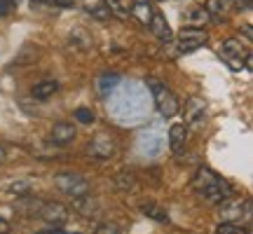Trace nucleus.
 <instances>
[{
	"label": "nucleus",
	"instance_id": "nucleus-13",
	"mask_svg": "<svg viewBox=\"0 0 253 234\" xmlns=\"http://www.w3.org/2000/svg\"><path fill=\"white\" fill-rule=\"evenodd\" d=\"M167 138H169V148H171L173 153H176V155L183 153V148H185V143H188V126H185V124L169 126V134H167Z\"/></svg>",
	"mask_w": 253,
	"mask_h": 234
},
{
	"label": "nucleus",
	"instance_id": "nucleus-19",
	"mask_svg": "<svg viewBox=\"0 0 253 234\" xmlns=\"http://www.w3.org/2000/svg\"><path fill=\"white\" fill-rule=\"evenodd\" d=\"M141 213L148 216L150 220H157V223H169V213H167L157 201H148V204H143V206H141Z\"/></svg>",
	"mask_w": 253,
	"mask_h": 234
},
{
	"label": "nucleus",
	"instance_id": "nucleus-12",
	"mask_svg": "<svg viewBox=\"0 0 253 234\" xmlns=\"http://www.w3.org/2000/svg\"><path fill=\"white\" fill-rule=\"evenodd\" d=\"M211 21V14H209L204 5H195L185 12V19H183V26H192V28H204Z\"/></svg>",
	"mask_w": 253,
	"mask_h": 234
},
{
	"label": "nucleus",
	"instance_id": "nucleus-7",
	"mask_svg": "<svg viewBox=\"0 0 253 234\" xmlns=\"http://www.w3.org/2000/svg\"><path fill=\"white\" fill-rule=\"evenodd\" d=\"M207 40H209V36L204 33V28L183 26V31L176 36V47L181 49L183 54H188V52H195L199 47H204Z\"/></svg>",
	"mask_w": 253,
	"mask_h": 234
},
{
	"label": "nucleus",
	"instance_id": "nucleus-4",
	"mask_svg": "<svg viewBox=\"0 0 253 234\" xmlns=\"http://www.w3.org/2000/svg\"><path fill=\"white\" fill-rule=\"evenodd\" d=\"M145 89H148V94L153 96L155 101V108L160 110V115L162 117H173L176 113H178V99L171 94V89L164 84V82L160 80H145Z\"/></svg>",
	"mask_w": 253,
	"mask_h": 234
},
{
	"label": "nucleus",
	"instance_id": "nucleus-16",
	"mask_svg": "<svg viewBox=\"0 0 253 234\" xmlns=\"http://www.w3.org/2000/svg\"><path fill=\"white\" fill-rule=\"evenodd\" d=\"M153 14H155V7L150 5V0H134V5H131V17H134L138 24L148 26L150 19H153Z\"/></svg>",
	"mask_w": 253,
	"mask_h": 234
},
{
	"label": "nucleus",
	"instance_id": "nucleus-29",
	"mask_svg": "<svg viewBox=\"0 0 253 234\" xmlns=\"http://www.w3.org/2000/svg\"><path fill=\"white\" fill-rule=\"evenodd\" d=\"M235 7L239 9V12H242V9L249 12V9H251V0H235Z\"/></svg>",
	"mask_w": 253,
	"mask_h": 234
},
{
	"label": "nucleus",
	"instance_id": "nucleus-17",
	"mask_svg": "<svg viewBox=\"0 0 253 234\" xmlns=\"http://www.w3.org/2000/svg\"><path fill=\"white\" fill-rule=\"evenodd\" d=\"M73 208L84 218H91L94 213H99V204H96V199H89L87 195H82V197H73Z\"/></svg>",
	"mask_w": 253,
	"mask_h": 234
},
{
	"label": "nucleus",
	"instance_id": "nucleus-25",
	"mask_svg": "<svg viewBox=\"0 0 253 234\" xmlns=\"http://www.w3.org/2000/svg\"><path fill=\"white\" fill-rule=\"evenodd\" d=\"M75 119H78L80 124H94L96 115H94V110L91 108H78L75 110Z\"/></svg>",
	"mask_w": 253,
	"mask_h": 234
},
{
	"label": "nucleus",
	"instance_id": "nucleus-26",
	"mask_svg": "<svg viewBox=\"0 0 253 234\" xmlns=\"http://www.w3.org/2000/svg\"><path fill=\"white\" fill-rule=\"evenodd\" d=\"M7 190H9V195H26L28 190H31V183L28 180H14Z\"/></svg>",
	"mask_w": 253,
	"mask_h": 234
},
{
	"label": "nucleus",
	"instance_id": "nucleus-24",
	"mask_svg": "<svg viewBox=\"0 0 253 234\" xmlns=\"http://www.w3.org/2000/svg\"><path fill=\"white\" fill-rule=\"evenodd\" d=\"M216 234H249V230L242 225H237V223H220Z\"/></svg>",
	"mask_w": 253,
	"mask_h": 234
},
{
	"label": "nucleus",
	"instance_id": "nucleus-18",
	"mask_svg": "<svg viewBox=\"0 0 253 234\" xmlns=\"http://www.w3.org/2000/svg\"><path fill=\"white\" fill-rule=\"evenodd\" d=\"M120 75H115V73H103V75H99V80H96V89H99V94L103 96V99H108L110 94H113V89L120 84Z\"/></svg>",
	"mask_w": 253,
	"mask_h": 234
},
{
	"label": "nucleus",
	"instance_id": "nucleus-32",
	"mask_svg": "<svg viewBox=\"0 0 253 234\" xmlns=\"http://www.w3.org/2000/svg\"><path fill=\"white\" fill-rule=\"evenodd\" d=\"M242 31H244V38L249 40V42H251V40H253V28H251V24H246Z\"/></svg>",
	"mask_w": 253,
	"mask_h": 234
},
{
	"label": "nucleus",
	"instance_id": "nucleus-9",
	"mask_svg": "<svg viewBox=\"0 0 253 234\" xmlns=\"http://www.w3.org/2000/svg\"><path fill=\"white\" fill-rule=\"evenodd\" d=\"M36 213L49 225H63L68 220V208L54 204V201H40L36 206Z\"/></svg>",
	"mask_w": 253,
	"mask_h": 234
},
{
	"label": "nucleus",
	"instance_id": "nucleus-2",
	"mask_svg": "<svg viewBox=\"0 0 253 234\" xmlns=\"http://www.w3.org/2000/svg\"><path fill=\"white\" fill-rule=\"evenodd\" d=\"M192 190H195L202 199L211 201V204H220L223 199L232 197V188H230L216 171H211L207 166H202V169L195 173V178H192Z\"/></svg>",
	"mask_w": 253,
	"mask_h": 234
},
{
	"label": "nucleus",
	"instance_id": "nucleus-33",
	"mask_svg": "<svg viewBox=\"0 0 253 234\" xmlns=\"http://www.w3.org/2000/svg\"><path fill=\"white\" fill-rule=\"evenodd\" d=\"M38 234H78V232H66V230H45V232H38Z\"/></svg>",
	"mask_w": 253,
	"mask_h": 234
},
{
	"label": "nucleus",
	"instance_id": "nucleus-31",
	"mask_svg": "<svg viewBox=\"0 0 253 234\" xmlns=\"http://www.w3.org/2000/svg\"><path fill=\"white\" fill-rule=\"evenodd\" d=\"M9 230H12V227H9V223L5 220V218H0V234H9Z\"/></svg>",
	"mask_w": 253,
	"mask_h": 234
},
{
	"label": "nucleus",
	"instance_id": "nucleus-5",
	"mask_svg": "<svg viewBox=\"0 0 253 234\" xmlns=\"http://www.w3.org/2000/svg\"><path fill=\"white\" fill-rule=\"evenodd\" d=\"M220 220L223 223H237L239 225V220L244 218L246 223H251V213H253V206L251 201H246V199H223L220 201Z\"/></svg>",
	"mask_w": 253,
	"mask_h": 234
},
{
	"label": "nucleus",
	"instance_id": "nucleus-23",
	"mask_svg": "<svg viewBox=\"0 0 253 234\" xmlns=\"http://www.w3.org/2000/svg\"><path fill=\"white\" fill-rule=\"evenodd\" d=\"M84 9L96 19H108L110 17V7L103 2V0H84Z\"/></svg>",
	"mask_w": 253,
	"mask_h": 234
},
{
	"label": "nucleus",
	"instance_id": "nucleus-34",
	"mask_svg": "<svg viewBox=\"0 0 253 234\" xmlns=\"http://www.w3.org/2000/svg\"><path fill=\"white\" fill-rule=\"evenodd\" d=\"M2 159H5V148L0 145V162H2Z\"/></svg>",
	"mask_w": 253,
	"mask_h": 234
},
{
	"label": "nucleus",
	"instance_id": "nucleus-22",
	"mask_svg": "<svg viewBox=\"0 0 253 234\" xmlns=\"http://www.w3.org/2000/svg\"><path fill=\"white\" fill-rule=\"evenodd\" d=\"M230 5H232L230 0H207L204 9H207L209 14H211V19H223L227 14Z\"/></svg>",
	"mask_w": 253,
	"mask_h": 234
},
{
	"label": "nucleus",
	"instance_id": "nucleus-28",
	"mask_svg": "<svg viewBox=\"0 0 253 234\" xmlns=\"http://www.w3.org/2000/svg\"><path fill=\"white\" fill-rule=\"evenodd\" d=\"M94 234H120V227L113 225V223H103V225H99V230Z\"/></svg>",
	"mask_w": 253,
	"mask_h": 234
},
{
	"label": "nucleus",
	"instance_id": "nucleus-10",
	"mask_svg": "<svg viewBox=\"0 0 253 234\" xmlns=\"http://www.w3.org/2000/svg\"><path fill=\"white\" fill-rule=\"evenodd\" d=\"M204 115H207V103H204V99H199V96L188 99V103H185V124H188L190 129H197V126L204 122Z\"/></svg>",
	"mask_w": 253,
	"mask_h": 234
},
{
	"label": "nucleus",
	"instance_id": "nucleus-8",
	"mask_svg": "<svg viewBox=\"0 0 253 234\" xmlns=\"http://www.w3.org/2000/svg\"><path fill=\"white\" fill-rule=\"evenodd\" d=\"M138 150L145 155V157H157V155L164 150V134L155 126H148L141 138H138Z\"/></svg>",
	"mask_w": 253,
	"mask_h": 234
},
{
	"label": "nucleus",
	"instance_id": "nucleus-30",
	"mask_svg": "<svg viewBox=\"0 0 253 234\" xmlns=\"http://www.w3.org/2000/svg\"><path fill=\"white\" fill-rule=\"evenodd\" d=\"M52 2H54L56 7H73V5H75V0H52Z\"/></svg>",
	"mask_w": 253,
	"mask_h": 234
},
{
	"label": "nucleus",
	"instance_id": "nucleus-11",
	"mask_svg": "<svg viewBox=\"0 0 253 234\" xmlns=\"http://www.w3.org/2000/svg\"><path fill=\"white\" fill-rule=\"evenodd\" d=\"M87 150L96 159H110L115 155V143H113V138H108V136H96L94 141H89Z\"/></svg>",
	"mask_w": 253,
	"mask_h": 234
},
{
	"label": "nucleus",
	"instance_id": "nucleus-27",
	"mask_svg": "<svg viewBox=\"0 0 253 234\" xmlns=\"http://www.w3.org/2000/svg\"><path fill=\"white\" fill-rule=\"evenodd\" d=\"M17 7V0H0V17H9Z\"/></svg>",
	"mask_w": 253,
	"mask_h": 234
},
{
	"label": "nucleus",
	"instance_id": "nucleus-15",
	"mask_svg": "<svg viewBox=\"0 0 253 234\" xmlns=\"http://www.w3.org/2000/svg\"><path fill=\"white\" fill-rule=\"evenodd\" d=\"M73 138H75V126L68 124V122H59V124H54L52 134H49V141L56 143V145L71 143Z\"/></svg>",
	"mask_w": 253,
	"mask_h": 234
},
{
	"label": "nucleus",
	"instance_id": "nucleus-21",
	"mask_svg": "<svg viewBox=\"0 0 253 234\" xmlns=\"http://www.w3.org/2000/svg\"><path fill=\"white\" fill-rule=\"evenodd\" d=\"M113 183H115V188H118L120 192H136V188H138V180H136V176H134V173H129V171L118 173Z\"/></svg>",
	"mask_w": 253,
	"mask_h": 234
},
{
	"label": "nucleus",
	"instance_id": "nucleus-35",
	"mask_svg": "<svg viewBox=\"0 0 253 234\" xmlns=\"http://www.w3.org/2000/svg\"><path fill=\"white\" fill-rule=\"evenodd\" d=\"M33 2H47V0H33Z\"/></svg>",
	"mask_w": 253,
	"mask_h": 234
},
{
	"label": "nucleus",
	"instance_id": "nucleus-3",
	"mask_svg": "<svg viewBox=\"0 0 253 234\" xmlns=\"http://www.w3.org/2000/svg\"><path fill=\"white\" fill-rule=\"evenodd\" d=\"M218 56L223 59V63H225L230 71H235V73L251 71V66H253V56L249 52V47H244L242 40H237V38L225 40L220 45V49H218Z\"/></svg>",
	"mask_w": 253,
	"mask_h": 234
},
{
	"label": "nucleus",
	"instance_id": "nucleus-1",
	"mask_svg": "<svg viewBox=\"0 0 253 234\" xmlns=\"http://www.w3.org/2000/svg\"><path fill=\"white\" fill-rule=\"evenodd\" d=\"M148 89L136 82H122L108 96V115L120 126H136L148 119Z\"/></svg>",
	"mask_w": 253,
	"mask_h": 234
},
{
	"label": "nucleus",
	"instance_id": "nucleus-20",
	"mask_svg": "<svg viewBox=\"0 0 253 234\" xmlns=\"http://www.w3.org/2000/svg\"><path fill=\"white\" fill-rule=\"evenodd\" d=\"M56 89H59V84L54 80H45V82H38L36 87H33V99L38 101H45L49 96H54Z\"/></svg>",
	"mask_w": 253,
	"mask_h": 234
},
{
	"label": "nucleus",
	"instance_id": "nucleus-6",
	"mask_svg": "<svg viewBox=\"0 0 253 234\" xmlns=\"http://www.w3.org/2000/svg\"><path fill=\"white\" fill-rule=\"evenodd\" d=\"M54 185L61 192H66L68 197H82L89 192V183L87 178H82L78 173H56L54 176Z\"/></svg>",
	"mask_w": 253,
	"mask_h": 234
},
{
	"label": "nucleus",
	"instance_id": "nucleus-14",
	"mask_svg": "<svg viewBox=\"0 0 253 234\" xmlns=\"http://www.w3.org/2000/svg\"><path fill=\"white\" fill-rule=\"evenodd\" d=\"M148 26H150V31H153L162 42H169V40L173 38L171 26L167 24V19L162 17V12H157V9H155V14H153V19H150V24H148Z\"/></svg>",
	"mask_w": 253,
	"mask_h": 234
}]
</instances>
